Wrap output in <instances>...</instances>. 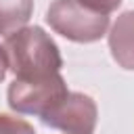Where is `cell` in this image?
<instances>
[{
    "mask_svg": "<svg viewBox=\"0 0 134 134\" xmlns=\"http://www.w3.org/2000/svg\"><path fill=\"white\" fill-rule=\"evenodd\" d=\"M46 21L63 38L84 44L100 40L109 27V15L92 8L84 0H52Z\"/></svg>",
    "mask_w": 134,
    "mask_h": 134,
    "instance_id": "2",
    "label": "cell"
},
{
    "mask_svg": "<svg viewBox=\"0 0 134 134\" xmlns=\"http://www.w3.org/2000/svg\"><path fill=\"white\" fill-rule=\"evenodd\" d=\"M0 134H36V130L25 119L0 115Z\"/></svg>",
    "mask_w": 134,
    "mask_h": 134,
    "instance_id": "7",
    "label": "cell"
},
{
    "mask_svg": "<svg viewBox=\"0 0 134 134\" xmlns=\"http://www.w3.org/2000/svg\"><path fill=\"white\" fill-rule=\"evenodd\" d=\"M84 2H86V4H90L92 8H96V10L105 13V15L113 13V10L121 4V0H84Z\"/></svg>",
    "mask_w": 134,
    "mask_h": 134,
    "instance_id": "8",
    "label": "cell"
},
{
    "mask_svg": "<svg viewBox=\"0 0 134 134\" xmlns=\"http://www.w3.org/2000/svg\"><path fill=\"white\" fill-rule=\"evenodd\" d=\"M34 13V0H0V34L10 36L25 27Z\"/></svg>",
    "mask_w": 134,
    "mask_h": 134,
    "instance_id": "6",
    "label": "cell"
},
{
    "mask_svg": "<svg viewBox=\"0 0 134 134\" xmlns=\"http://www.w3.org/2000/svg\"><path fill=\"white\" fill-rule=\"evenodd\" d=\"M8 69L19 80H36L61 73L63 59L54 40L42 27H21L6 36Z\"/></svg>",
    "mask_w": 134,
    "mask_h": 134,
    "instance_id": "1",
    "label": "cell"
},
{
    "mask_svg": "<svg viewBox=\"0 0 134 134\" xmlns=\"http://www.w3.org/2000/svg\"><path fill=\"white\" fill-rule=\"evenodd\" d=\"M67 84L61 73L36 80H19L15 77L8 86V107L17 113L38 115L40 119L67 96Z\"/></svg>",
    "mask_w": 134,
    "mask_h": 134,
    "instance_id": "3",
    "label": "cell"
},
{
    "mask_svg": "<svg viewBox=\"0 0 134 134\" xmlns=\"http://www.w3.org/2000/svg\"><path fill=\"white\" fill-rule=\"evenodd\" d=\"M6 71H8V57H6V50H4V46H0V82L4 80Z\"/></svg>",
    "mask_w": 134,
    "mask_h": 134,
    "instance_id": "9",
    "label": "cell"
},
{
    "mask_svg": "<svg viewBox=\"0 0 134 134\" xmlns=\"http://www.w3.org/2000/svg\"><path fill=\"white\" fill-rule=\"evenodd\" d=\"M42 121L67 134H94L96 128V103L82 92H67Z\"/></svg>",
    "mask_w": 134,
    "mask_h": 134,
    "instance_id": "4",
    "label": "cell"
},
{
    "mask_svg": "<svg viewBox=\"0 0 134 134\" xmlns=\"http://www.w3.org/2000/svg\"><path fill=\"white\" fill-rule=\"evenodd\" d=\"M109 50L124 69H134V10L121 13L109 31Z\"/></svg>",
    "mask_w": 134,
    "mask_h": 134,
    "instance_id": "5",
    "label": "cell"
}]
</instances>
